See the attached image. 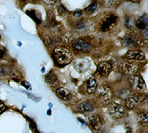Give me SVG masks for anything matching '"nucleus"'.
<instances>
[{
    "instance_id": "obj_1",
    "label": "nucleus",
    "mask_w": 148,
    "mask_h": 133,
    "mask_svg": "<svg viewBox=\"0 0 148 133\" xmlns=\"http://www.w3.org/2000/svg\"><path fill=\"white\" fill-rule=\"evenodd\" d=\"M53 57L59 65H66L72 61L73 55L70 49L65 47H57L53 51Z\"/></svg>"
},
{
    "instance_id": "obj_2",
    "label": "nucleus",
    "mask_w": 148,
    "mask_h": 133,
    "mask_svg": "<svg viewBox=\"0 0 148 133\" xmlns=\"http://www.w3.org/2000/svg\"><path fill=\"white\" fill-rule=\"evenodd\" d=\"M95 97L99 99L103 104H108L113 98V92L108 86H101L95 91Z\"/></svg>"
},
{
    "instance_id": "obj_3",
    "label": "nucleus",
    "mask_w": 148,
    "mask_h": 133,
    "mask_svg": "<svg viewBox=\"0 0 148 133\" xmlns=\"http://www.w3.org/2000/svg\"><path fill=\"white\" fill-rule=\"evenodd\" d=\"M119 68L122 73L127 75H133L139 69V65L132 61H123L119 65Z\"/></svg>"
},
{
    "instance_id": "obj_4",
    "label": "nucleus",
    "mask_w": 148,
    "mask_h": 133,
    "mask_svg": "<svg viewBox=\"0 0 148 133\" xmlns=\"http://www.w3.org/2000/svg\"><path fill=\"white\" fill-rule=\"evenodd\" d=\"M108 111L109 115L114 119L122 118L125 114V108L117 103H111L108 107Z\"/></svg>"
},
{
    "instance_id": "obj_5",
    "label": "nucleus",
    "mask_w": 148,
    "mask_h": 133,
    "mask_svg": "<svg viewBox=\"0 0 148 133\" xmlns=\"http://www.w3.org/2000/svg\"><path fill=\"white\" fill-rule=\"evenodd\" d=\"M74 66L75 69L79 73H84L88 70L91 66V61L89 59L85 58H77L74 61Z\"/></svg>"
},
{
    "instance_id": "obj_6",
    "label": "nucleus",
    "mask_w": 148,
    "mask_h": 133,
    "mask_svg": "<svg viewBox=\"0 0 148 133\" xmlns=\"http://www.w3.org/2000/svg\"><path fill=\"white\" fill-rule=\"evenodd\" d=\"M130 81L133 89L136 90H144L146 88V85L143 78L139 75H133L131 76Z\"/></svg>"
},
{
    "instance_id": "obj_7",
    "label": "nucleus",
    "mask_w": 148,
    "mask_h": 133,
    "mask_svg": "<svg viewBox=\"0 0 148 133\" xmlns=\"http://www.w3.org/2000/svg\"><path fill=\"white\" fill-rule=\"evenodd\" d=\"M73 47L76 50L83 52V53H88L92 50L93 46L88 42L83 40H78L74 42Z\"/></svg>"
},
{
    "instance_id": "obj_8",
    "label": "nucleus",
    "mask_w": 148,
    "mask_h": 133,
    "mask_svg": "<svg viewBox=\"0 0 148 133\" xmlns=\"http://www.w3.org/2000/svg\"><path fill=\"white\" fill-rule=\"evenodd\" d=\"M112 70V65L107 61H102L97 66V72L102 77H106L109 75Z\"/></svg>"
},
{
    "instance_id": "obj_9",
    "label": "nucleus",
    "mask_w": 148,
    "mask_h": 133,
    "mask_svg": "<svg viewBox=\"0 0 148 133\" xmlns=\"http://www.w3.org/2000/svg\"><path fill=\"white\" fill-rule=\"evenodd\" d=\"M145 58L144 53L140 50H129L126 54V58L131 60L142 61Z\"/></svg>"
},
{
    "instance_id": "obj_10",
    "label": "nucleus",
    "mask_w": 148,
    "mask_h": 133,
    "mask_svg": "<svg viewBox=\"0 0 148 133\" xmlns=\"http://www.w3.org/2000/svg\"><path fill=\"white\" fill-rule=\"evenodd\" d=\"M142 100V97L140 95H132L128 97L126 100V105L128 109H133Z\"/></svg>"
},
{
    "instance_id": "obj_11",
    "label": "nucleus",
    "mask_w": 148,
    "mask_h": 133,
    "mask_svg": "<svg viewBox=\"0 0 148 133\" xmlns=\"http://www.w3.org/2000/svg\"><path fill=\"white\" fill-rule=\"evenodd\" d=\"M56 94L59 98H60L62 100L64 101H69L71 99L72 95L69 90H68L65 88H59L56 90Z\"/></svg>"
},
{
    "instance_id": "obj_12",
    "label": "nucleus",
    "mask_w": 148,
    "mask_h": 133,
    "mask_svg": "<svg viewBox=\"0 0 148 133\" xmlns=\"http://www.w3.org/2000/svg\"><path fill=\"white\" fill-rule=\"evenodd\" d=\"M88 119H89L90 124H91L94 129L97 130H100V129L101 128L102 123L98 115H95V114H92V115H90L89 116Z\"/></svg>"
},
{
    "instance_id": "obj_13",
    "label": "nucleus",
    "mask_w": 148,
    "mask_h": 133,
    "mask_svg": "<svg viewBox=\"0 0 148 133\" xmlns=\"http://www.w3.org/2000/svg\"><path fill=\"white\" fill-rule=\"evenodd\" d=\"M116 23V17L114 16H111L104 21V23L101 25V30L103 31H108L113 27Z\"/></svg>"
},
{
    "instance_id": "obj_14",
    "label": "nucleus",
    "mask_w": 148,
    "mask_h": 133,
    "mask_svg": "<svg viewBox=\"0 0 148 133\" xmlns=\"http://www.w3.org/2000/svg\"><path fill=\"white\" fill-rule=\"evenodd\" d=\"M45 80H46L47 84H48L50 86L53 88L58 86L59 82L57 76L53 72H51V71L46 76Z\"/></svg>"
},
{
    "instance_id": "obj_15",
    "label": "nucleus",
    "mask_w": 148,
    "mask_h": 133,
    "mask_svg": "<svg viewBox=\"0 0 148 133\" xmlns=\"http://www.w3.org/2000/svg\"><path fill=\"white\" fill-rule=\"evenodd\" d=\"M97 88L96 80L94 77H92L86 82V91L88 94H93Z\"/></svg>"
},
{
    "instance_id": "obj_16",
    "label": "nucleus",
    "mask_w": 148,
    "mask_h": 133,
    "mask_svg": "<svg viewBox=\"0 0 148 133\" xmlns=\"http://www.w3.org/2000/svg\"><path fill=\"white\" fill-rule=\"evenodd\" d=\"M136 27L140 30L147 28V15H144L136 21Z\"/></svg>"
},
{
    "instance_id": "obj_17",
    "label": "nucleus",
    "mask_w": 148,
    "mask_h": 133,
    "mask_svg": "<svg viewBox=\"0 0 148 133\" xmlns=\"http://www.w3.org/2000/svg\"><path fill=\"white\" fill-rule=\"evenodd\" d=\"M123 45L130 47H134L137 45V40L132 36H126L123 40Z\"/></svg>"
},
{
    "instance_id": "obj_18",
    "label": "nucleus",
    "mask_w": 148,
    "mask_h": 133,
    "mask_svg": "<svg viewBox=\"0 0 148 133\" xmlns=\"http://www.w3.org/2000/svg\"><path fill=\"white\" fill-rule=\"evenodd\" d=\"M80 108L81 110L84 111H91L94 110L95 106L93 101H86L80 104Z\"/></svg>"
},
{
    "instance_id": "obj_19",
    "label": "nucleus",
    "mask_w": 148,
    "mask_h": 133,
    "mask_svg": "<svg viewBox=\"0 0 148 133\" xmlns=\"http://www.w3.org/2000/svg\"><path fill=\"white\" fill-rule=\"evenodd\" d=\"M125 25L128 29H133L136 27V21L132 16H126L125 19Z\"/></svg>"
},
{
    "instance_id": "obj_20",
    "label": "nucleus",
    "mask_w": 148,
    "mask_h": 133,
    "mask_svg": "<svg viewBox=\"0 0 148 133\" xmlns=\"http://www.w3.org/2000/svg\"><path fill=\"white\" fill-rule=\"evenodd\" d=\"M138 121L142 125L147 124L148 121V117L147 114L144 113H141L139 114L138 117Z\"/></svg>"
},
{
    "instance_id": "obj_21",
    "label": "nucleus",
    "mask_w": 148,
    "mask_h": 133,
    "mask_svg": "<svg viewBox=\"0 0 148 133\" xmlns=\"http://www.w3.org/2000/svg\"><path fill=\"white\" fill-rule=\"evenodd\" d=\"M12 78L16 82H19L23 78V76L19 71H15L12 74Z\"/></svg>"
},
{
    "instance_id": "obj_22",
    "label": "nucleus",
    "mask_w": 148,
    "mask_h": 133,
    "mask_svg": "<svg viewBox=\"0 0 148 133\" xmlns=\"http://www.w3.org/2000/svg\"><path fill=\"white\" fill-rule=\"evenodd\" d=\"M119 95H120V97H121L122 98L126 99V98H127L128 97H129L130 96L131 93H130V91L129 90L126 89V90H122V91H121Z\"/></svg>"
},
{
    "instance_id": "obj_23",
    "label": "nucleus",
    "mask_w": 148,
    "mask_h": 133,
    "mask_svg": "<svg viewBox=\"0 0 148 133\" xmlns=\"http://www.w3.org/2000/svg\"><path fill=\"white\" fill-rule=\"evenodd\" d=\"M97 8V4L95 2L92 3L90 6H88L87 8H86V11L88 12H93L95 10V9Z\"/></svg>"
},
{
    "instance_id": "obj_24",
    "label": "nucleus",
    "mask_w": 148,
    "mask_h": 133,
    "mask_svg": "<svg viewBox=\"0 0 148 133\" xmlns=\"http://www.w3.org/2000/svg\"><path fill=\"white\" fill-rule=\"evenodd\" d=\"M7 109V107L3 103H1V102H0V114L2 113L6 110Z\"/></svg>"
},
{
    "instance_id": "obj_25",
    "label": "nucleus",
    "mask_w": 148,
    "mask_h": 133,
    "mask_svg": "<svg viewBox=\"0 0 148 133\" xmlns=\"http://www.w3.org/2000/svg\"><path fill=\"white\" fill-rule=\"evenodd\" d=\"M21 84H22L23 86H25L27 89H28V90H30L31 86H30V83H29V82H28L27 81H23V82H21Z\"/></svg>"
},
{
    "instance_id": "obj_26",
    "label": "nucleus",
    "mask_w": 148,
    "mask_h": 133,
    "mask_svg": "<svg viewBox=\"0 0 148 133\" xmlns=\"http://www.w3.org/2000/svg\"><path fill=\"white\" fill-rule=\"evenodd\" d=\"M5 52V51L3 47H2L1 45H0V59L3 58Z\"/></svg>"
},
{
    "instance_id": "obj_27",
    "label": "nucleus",
    "mask_w": 148,
    "mask_h": 133,
    "mask_svg": "<svg viewBox=\"0 0 148 133\" xmlns=\"http://www.w3.org/2000/svg\"><path fill=\"white\" fill-rule=\"evenodd\" d=\"M57 1V0H44L45 3H46L47 5L53 4V3H56Z\"/></svg>"
},
{
    "instance_id": "obj_28",
    "label": "nucleus",
    "mask_w": 148,
    "mask_h": 133,
    "mask_svg": "<svg viewBox=\"0 0 148 133\" xmlns=\"http://www.w3.org/2000/svg\"><path fill=\"white\" fill-rule=\"evenodd\" d=\"M82 15V11H77L75 12V13H74V15L75 16H80Z\"/></svg>"
},
{
    "instance_id": "obj_29",
    "label": "nucleus",
    "mask_w": 148,
    "mask_h": 133,
    "mask_svg": "<svg viewBox=\"0 0 148 133\" xmlns=\"http://www.w3.org/2000/svg\"><path fill=\"white\" fill-rule=\"evenodd\" d=\"M143 36L144 37L145 40H147V28L144 29V35H143Z\"/></svg>"
},
{
    "instance_id": "obj_30",
    "label": "nucleus",
    "mask_w": 148,
    "mask_h": 133,
    "mask_svg": "<svg viewBox=\"0 0 148 133\" xmlns=\"http://www.w3.org/2000/svg\"><path fill=\"white\" fill-rule=\"evenodd\" d=\"M59 11L61 13H64V12H65V9H64V8H63V7H62V6H60L59 8Z\"/></svg>"
},
{
    "instance_id": "obj_31",
    "label": "nucleus",
    "mask_w": 148,
    "mask_h": 133,
    "mask_svg": "<svg viewBox=\"0 0 148 133\" xmlns=\"http://www.w3.org/2000/svg\"><path fill=\"white\" fill-rule=\"evenodd\" d=\"M128 1H131V0H128Z\"/></svg>"
}]
</instances>
